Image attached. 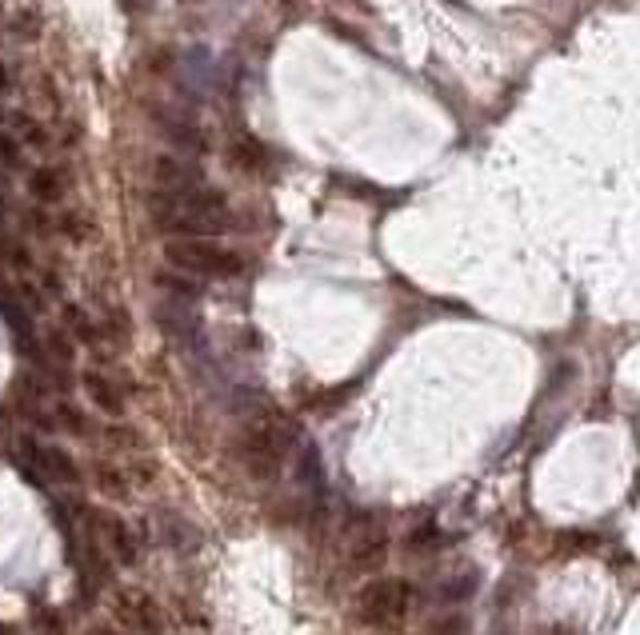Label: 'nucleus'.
Here are the masks:
<instances>
[{
  "mask_svg": "<svg viewBox=\"0 0 640 635\" xmlns=\"http://www.w3.org/2000/svg\"><path fill=\"white\" fill-rule=\"evenodd\" d=\"M148 212L160 228L176 236H205V240H217L236 224L233 204L224 200L221 188H209V184H197L188 192H160L157 188L148 196Z\"/></svg>",
  "mask_w": 640,
  "mask_h": 635,
  "instance_id": "obj_1",
  "label": "nucleus"
},
{
  "mask_svg": "<svg viewBox=\"0 0 640 635\" xmlns=\"http://www.w3.org/2000/svg\"><path fill=\"white\" fill-rule=\"evenodd\" d=\"M164 260L193 281H224L245 269V260L233 248H224L221 240H205V236H173L164 245Z\"/></svg>",
  "mask_w": 640,
  "mask_h": 635,
  "instance_id": "obj_2",
  "label": "nucleus"
},
{
  "mask_svg": "<svg viewBox=\"0 0 640 635\" xmlns=\"http://www.w3.org/2000/svg\"><path fill=\"white\" fill-rule=\"evenodd\" d=\"M413 608V584L401 575H381L369 580L357 596V620L372 623V627H393L401 623Z\"/></svg>",
  "mask_w": 640,
  "mask_h": 635,
  "instance_id": "obj_3",
  "label": "nucleus"
},
{
  "mask_svg": "<svg viewBox=\"0 0 640 635\" xmlns=\"http://www.w3.org/2000/svg\"><path fill=\"white\" fill-rule=\"evenodd\" d=\"M152 180H157L160 192H188V188L205 184V172H200V164H193V160L157 157L152 160Z\"/></svg>",
  "mask_w": 640,
  "mask_h": 635,
  "instance_id": "obj_4",
  "label": "nucleus"
},
{
  "mask_svg": "<svg viewBox=\"0 0 640 635\" xmlns=\"http://www.w3.org/2000/svg\"><path fill=\"white\" fill-rule=\"evenodd\" d=\"M384 556V527L381 520H357L348 532V560L357 568H369Z\"/></svg>",
  "mask_w": 640,
  "mask_h": 635,
  "instance_id": "obj_5",
  "label": "nucleus"
},
{
  "mask_svg": "<svg viewBox=\"0 0 640 635\" xmlns=\"http://www.w3.org/2000/svg\"><path fill=\"white\" fill-rule=\"evenodd\" d=\"M157 124H160V133H164V140L173 148H181V152H205V148H209V136L200 133V124L185 121V116H176V112H160Z\"/></svg>",
  "mask_w": 640,
  "mask_h": 635,
  "instance_id": "obj_6",
  "label": "nucleus"
},
{
  "mask_svg": "<svg viewBox=\"0 0 640 635\" xmlns=\"http://www.w3.org/2000/svg\"><path fill=\"white\" fill-rule=\"evenodd\" d=\"M296 484L312 496L324 491V464H320V452L312 444H300V452H296Z\"/></svg>",
  "mask_w": 640,
  "mask_h": 635,
  "instance_id": "obj_7",
  "label": "nucleus"
},
{
  "mask_svg": "<svg viewBox=\"0 0 640 635\" xmlns=\"http://www.w3.org/2000/svg\"><path fill=\"white\" fill-rule=\"evenodd\" d=\"M64 188H69V180H64V172L52 169V164H45V169H37L28 176V192L37 196L40 204H57L64 196Z\"/></svg>",
  "mask_w": 640,
  "mask_h": 635,
  "instance_id": "obj_8",
  "label": "nucleus"
},
{
  "mask_svg": "<svg viewBox=\"0 0 640 635\" xmlns=\"http://www.w3.org/2000/svg\"><path fill=\"white\" fill-rule=\"evenodd\" d=\"M477 587H480V572L477 568H468V572H456V575H448L444 584H436V599H441V603H465Z\"/></svg>",
  "mask_w": 640,
  "mask_h": 635,
  "instance_id": "obj_9",
  "label": "nucleus"
},
{
  "mask_svg": "<svg viewBox=\"0 0 640 635\" xmlns=\"http://www.w3.org/2000/svg\"><path fill=\"white\" fill-rule=\"evenodd\" d=\"M85 388L109 415H124V396L112 388V379H104L100 372H85Z\"/></svg>",
  "mask_w": 640,
  "mask_h": 635,
  "instance_id": "obj_10",
  "label": "nucleus"
},
{
  "mask_svg": "<svg viewBox=\"0 0 640 635\" xmlns=\"http://www.w3.org/2000/svg\"><path fill=\"white\" fill-rule=\"evenodd\" d=\"M13 128H16V140H21V145H28V148H49L52 145L49 128H45L37 116H28V112H16Z\"/></svg>",
  "mask_w": 640,
  "mask_h": 635,
  "instance_id": "obj_11",
  "label": "nucleus"
},
{
  "mask_svg": "<svg viewBox=\"0 0 640 635\" xmlns=\"http://www.w3.org/2000/svg\"><path fill=\"white\" fill-rule=\"evenodd\" d=\"M0 316L9 320V328H13L21 340H25V336H33V316H28V308L16 304L13 296H9V300L0 296Z\"/></svg>",
  "mask_w": 640,
  "mask_h": 635,
  "instance_id": "obj_12",
  "label": "nucleus"
},
{
  "mask_svg": "<svg viewBox=\"0 0 640 635\" xmlns=\"http://www.w3.org/2000/svg\"><path fill=\"white\" fill-rule=\"evenodd\" d=\"M9 25V33H13L16 40H37L40 37V16L37 13H16L4 21Z\"/></svg>",
  "mask_w": 640,
  "mask_h": 635,
  "instance_id": "obj_13",
  "label": "nucleus"
},
{
  "mask_svg": "<svg viewBox=\"0 0 640 635\" xmlns=\"http://www.w3.org/2000/svg\"><path fill=\"white\" fill-rule=\"evenodd\" d=\"M264 148L257 145V140H241V145L233 148V160L241 164V169H264Z\"/></svg>",
  "mask_w": 640,
  "mask_h": 635,
  "instance_id": "obj_14",
  "label": "nucleus"
},
{
  "mask_svg": "<svg viewBox=\"0 0 640 635\" xmlns=\"http://www.w3.org/2000/svg\"><path fill=\"white\" fill-rule=\"evenodd\" d=\"M0 160L9 164V169H25V148L16 136H0Z\"/></svg>",
  "mask_w": 640,
  "mask_h": 635,
  "instance_id": "obj_15",
  "label": "nucleus"
},
{
  "mask_svg": "<svg viewBox=\"0 0 640 635\" xmlns=\"http://www.w3.org/2000/svg\"><path fill=\"white\" fill-rule=\"evenodd\" d=\"M9 88H13V73H9V64L0 61V97H9Z\"/></svg>",
  "mask_w": 640,
  "mask_h": 635,
  "instance_id": "obj_16",
  "label": "nucleus"
},
{
  "mask_svg": "<svg viewBox=\"0 0 640 635\" xmlns=\"http://www.w3.org/2000/svg\"><path fill=\"white\" fill-rule=\"evenodd\" d=\"M121 4L128 13H148V9H152V0H121Z\"/></svg>",
  "mask_w": 640,
  "mask_h": 635,
  "instance_id": "obj_17",
  "label": "nucleus"
},
{
  "mask_svg": "<svg viewBox=\"0 0 640 635\" xmlns=\"http://www.w3.org/2000/svg\"><path fill=\"white\" fill-rule=\"evenodd\" d=\"M544 635H573V632H568V627H549Z\"/></svg>",
  "mask_w": 640,
  "mask_h": 635,
  "instance_id": "obj_18",
  "label": "nucleus"
},
{
  "mask_svg": "<svg viewBox=\"0 0 640 635\" xmlns=\"http://www.w3.org/2000/svg\"><path fill=\"white\" fill-rule=\"evenodd\" d=\"M0 635H9V632H4V627H0Z\"/></svg>",
  "mask_w": 640,
  "mask_h": 635,
  "instance_id": "obj_19",
  "label": "nucleus"
}]
</instances>
